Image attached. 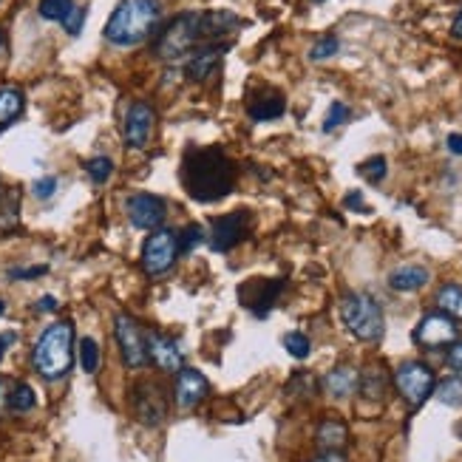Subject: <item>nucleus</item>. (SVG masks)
<instances>
[{"label": "nucleus", "mask_w": 462, "mask_h": 462, "mask_svg": "<svg viewBox=\"0 0 462 462\" xmlns=\"http://www.w3.org/2000/svg\"><path fill=\"white\" fill-rule=\"evenodd\" d=\"M182 184L196 202H219L236 184V165L219 148H190L182 162Z\"/></svg>", "instance_id": "nucleus-1"}, {"label": "nucleus", "mask_w": 462, "mask_h": 462, "mask_svg": "<svg viewBox=\"0 0 462 462\" xmlns=\"http://www.w3.org/2000/svg\"><path fill=\"white\" fill-rule=\"evenodd\" d=\"M159 0H119V6L105 23V40L111 45L142 43L159 23Z\"/></svg>", "instance_id": "nucleus-2"}, {"label": "nucleus", "mask_w": 462, "mask_h": 462, "mask_svg": "<svg viewBox=\"0 0 462 462\" xmlns=\"http://www.w3.org/2000/svg\"><path fill=\"white\" fill-rule=\"evenodd\" d=\"M71 361H74V327L69 320L52 323L35 344L32 363L37 369V375L45 380H60L69 375Z\"/></svg>", "instance_id": "nucleus-3"}, {"label": "nucleus", "mask_w": 462, "mask_h": 462, "mask_svg": "<svg viewBox=\"0 0 462 462\" xmlns=\"http://www.w3.org/2000/svg\"><path fill=\"white\" fill-rule=\"evenodd\" d=\"M202 12H184L162 28L157 40V54L162 60H182L202 43Z\"/></svg>", "instance_id": "nucleus-4"}, {"label": "nucleus", "mask_w": 462, "mask_h": 462, "mask_svg": "<svg viewBox=\"0 0 462 462\" xmlns=\"http://www.w3.org/2000/svg\"><path fill=\"white\" fill-rule=\"evenodd\" d=\"M341 318L346 323V329L358 337V341H380L383 337V312L377 301H372L363 292L355 296H346L341 304Z\"/></svg>", "instance_id": "nucleus-5"}, {"label": "nucleus", "mask_w": 462, "mask_h": 462, "mask_svg": "<svg viewBox=\"0 0 462 462\" xmlns=\"http://www.w3.org/2000/svg\"><path fill=\"white\" fill-rule=\"evenodd\" d=\"M182 255L179 250V233L176 230H157L142 244V270L148 275H162L174 267V261Z\"/></svg>", "instance_id": "nucleus-6"}, {"label": "nucleus", "mask_w": 462, "mask_h": 462, "mask_svg": "<svg viewBox=\"0 0 462 462\" xmlns=\"http://www.w3.org/2000/svg\"><path fill=\"white\" fill-rule=\"evenodd\" d=\"M394 383H397V392L403 394V400L411 409L423 406L426 400L434 394V372L420 361H409L400 366L394 372Z\"/></svg>", "instance_id": "nucleus-7"}, {"label": "nucleus", "mask_w": 462, "mask_h": 462, "mask_svg": "<svg viewBox=\"0 0 462 462\" xmlns=\"http://www.w3.org/2000/svg\"><path fill=\"white\" fill-rule=\"evenodd\" d=\"M114 335H117L119 352H122V358H126L128 369H142L148 363V344H145L140 323H136L131 315H117Z\"/></svg>", "instance_id": "nucleus-8"}, {"label": "nucleus", "mask_w": 462, "mask_h": 462, "mask_svg": "<svg viewBox=\"0 0 462 462\" xmlns=\"http://www.w3.org/2000/svg\"><path fill=\"white\" fill-rule=\"evenodd\" d=\"M457 341V323L445 312H428L414 329V344L423 349H442Z\"/></svg>", "instance_id": "nucleus-9"}, {"label": "nucleus", "mask_w": 462, "mask_h": 462, "mask_svg": "<svg viewBox=\"0 0 462 462\" xmlns=\"http://www.w3.org/2000/svg\"><path fill=\"white\" fill-rule=\"evenodd\" d=\"M250 227V213H227V215H219V219H213V233H210V247L215 253H227L233 250L236 244L244 239Z\"/></svg>", "instance_id": "nucleus-10"}, {"label": "nucleus", "mask_w": 462, "mask_h": 462, "mask_svg": "<svg viewBox=\"0 0 462 462\" xmlns=\"http://www.w3.org/2000/svg\"><path fill=\"white\" fill-rule=\"evenodd\" d=\"M131 403H134V414L145 426H159L167 414V400H165L162 389L153 386V383H140V386H134Z\"/></svg>", "instance_id": "nucleus-11"}, {"label": "nucleus", "mask_w": 462, "mask_h": 462, "mask_svg": "<svg viewBox=\"0 0 462 462\" xmlns=\"http://www.w3.org/2000/svg\"><path fill=\"white\" fill-rule=\"evenodd\" d=\"M281 289H284V281H279V279L275 281L272 279H253L244 287H239V298L244 306H250L258 318H264L272 310L275 298L281 296Z\"/></svg>", "instance_id": "nucleus-12"}, {"label": "nucleus", "mask_w": 462, "mask_h": 462, "mask_svg": "<svg viewBox=\"0 0 462 462\" xmlns=\"http://www.w3.org/2000/svg\"><path fill=\"white\" fill-rule=\"evenodd\" d=\"M126 213H128V219L134 227H140V230H157L162 222H165V202L159 196H150V193H136L128 199V205H126Z\"/></svg>", "instance_id": "nucleus-13"}, {"label": "nucleus", "mask_w": 462, "mask_h": 462, "mask_svg": "<svg viewBox=\"0 0 462 462\" xmlns=\"http://www.w3.org/2000/svg\"><path fill=\"white\" fill-rule=\"evenodd\" d=\"M145 344H148V361L153 366H159L162 372H179V369L184 366V352L179 349V344L171 335L148 332Z\"/></svg>", "instance_id": "nucleus-14"}, {"label": "nucleus", "mask_w": 462, "mask_h": 462, "mask_svg": "<svg viewBox=\"0 0 462 462\" xmlns=\"http://www.w3.org/2000/svg\"><path fill=\"white\" fill-rule=\"evenodd\" d=\"M210 386H207V377L202 372H196V369H188L182 366L176 372V389H174V397L179 409H196L202 406V400L207 397Z\"/></svg>", "instance_id": "nucleus-15"}, {"label": "nucleus", "mask_w": 462, "mask_h": 462, "mask_svg": "<svg viewBox=\"0 0 462 462\" xmlns=\"http://www.w3.org/2000/svg\"><path fill=\"white\" fill-rule=\"evenodd\" d=\"M153 119H157V114H153V108L148 102H134L128 108L122 131H126V142L131 148H145L148 145L150 131H153Z\"/></svg>", "instance_id": "nucleus-16"}, {"label": "nucleus", "mask_w": 462, "mask_h": 462, "mask_svg": "<svg viewBox=\"0 0 462 462\" xmlns=\"http://www.w3.org/2000/svg\"><path fill=\"white\" fill-rule=\"evenodd\" d=\"M227 49V43H210V45H196V49L190 52L188 63H184V74L190 77V80H207V77L215 71V66H219V60Z\"/></svg>", "instance_id": "nucleus-17"}, {"label": "nucleus", "mask_w": 462, "mask_h": 462, "mask_svg": "<svg viewBox=\"0 0 462 462\" xmlns=\"http://www.w3.org/2000/svg\"><path fill=\"white\" fill-rule=\"evenodd\" d=\"M241 26V20L233 12H202V37L205 40H219L227 32H236Z\"/></svg>", "instance_id": "nucleus-18"}, {"label": "nucleus", "mask_w": 462, "mask_h": 462, "mask_svg": "<svg viewBox=\"0 0 462 462\" xmlns=\"http://www.w3.org/2000/svg\"><path fill=\"white\" fill-rule=\"evenodd\" d=\"M323 389H327L335 400H346L352 392L358 389V372L349 366H337L323 377Z\"/></svg>", "instance_id": "nucleus-19"}, {"label": "nucleus", "mask_w": 462, "mask_h": 462, "mask_svg": "<svg viewBox=\"0 0 462 462\" xmlns=\"http://www.w3.org/2000/svg\"><path fill=\"white\" fill-rule=\"evenodd\" d=\"M428 284V270L417 267V264H409V267H400L389 275V287L397 292H417Z\"/></svg>", "instance_id": "nucleus-20"}, {"label": "nucleus", "mask_w": 462, "mask_h": 462, "mask_svg": "<svg viewBox=\"0 0 462 462\" xmlns=\"http://www.w3.org/2000/svg\"><path fill=\"white\" fill-rule=\"evenodd\" d=\"M349 442V428L341 420H323L318 428V445L323 451H344Z\"/></svg>", "instance_id": "nucleus-21"}, {"label": "nucleus", "mask_w": 462, "mask_h": 462, "mask_svg": "<svg viewBox=\"0 0 462 462\" xmlns=\"http://www.w3.org/2000/svg\"><path fill=\"white\" fill-rule=\"evenodd\" d=\"M23 105H26V100H23L20 88H12V85L0 88V131H6L12 122L20 117Z\"/></svg>", "instance_id": "nucleus-22"}, {"label": "nucleus", "mask_w": 462, "mask_h": 462, "mask_svg": "<svg viewBox=\"0 0 462 462\" xmlns=\"http://www.w3.org/2000/svg\"><path fill=\"white\" fill-rule=\"evenodd\" d=\"M284 114V97L281 94H261L250 102V117L255 122H270Z\"/></svg>", "instance_id": "nucleus-23"}, {"label": "nucleus", "mask_w": 462, "mask_h": 462, "mask_svg": "<svg viewBox=\"0 0 462 462\" xmlns=\"http://www.w3.org/2000/svg\"><path fill=\"white\" fill-rule=\"evenodd\" d=\"M437 304H440V310L449 318L462 320V287H457V284L442 287L437 292Z\"/></svg>", "instance_id": "nucleus-24"}, {"label": "nucleus", "mask_w": 462, "mask_h": 462, "mask_svg": "<svg viewBox=\"0 0 462 462\" xmlns=\"http://www.w3.org/2000/svg\"><path fill=\"white\" fill-rule=\"evenodd\" d=\"M358 383H361L363 397H369V400H380L383 392H386V375H383L377 366L366 369L363 377H358Z\"/></svg>", "instance_id": "nucleus-25"}, {"label": "nucleus", "mask_w": 462, "mask_h": 462, "mask_svg": "<svg viewBox=\"0 0 462 462\" xmlns=\"http://www.w3.org/2000/svg\"><path fill=\"white\" fill-rule=\"evenodd\" d=\"M434 394L440 397V403H445V406H462V377L459 375L445 377Z\"/></svg>", "instance_id": "nucleus-26"}, {"label": "nucleus", "mask_w": 462, "mask_h": 462, "mask_svg": "<svg viewBox=\"0 0 462 462\" xmlns=\"http://www.w3.org/2000/svg\"><path fill=\"white\" fill-rule=\"evenodd\" d=\"M37 403L35 397V389L26 386V383H18V386H12V394H9V411H32Z\"/></svg>", "instance_id": "nucleus-27"}, {"label": "nucleus", "mask_w": 462, "mask_h": 462, "mask_svg": "<svg viewBox=\"0 0 462 462\" xmlns=\"http://www.w3.org/2000/svg\"><path fill=\"white\" fill-rule=\"evenodd\" d=\"M74 6H77L74 0H40V18H45V20H60V23H63Z\"/></svg>", "instance_id": "nucleus-28"}, {"label": "nucleus", "mask_w": 462, "mask_h": 462, "mask_svg": "<svg viewBox=\"0 0 462 462\" xmlns=\"http://www.w3.org/2000/svg\"><path fill=\"white\" fill-rule=\"evenodd\" d=\"M80 366L88 375H94L100 369V346L94 337H83L80 341Z\"/></svg>", "instance_id": "nucleus-29"}, {"label": "nucleus", "mask_w": 462, "mask_h": 462, "mask_svg": "<svg viewBox=\"0 0 462 462\" xmlns=\"http://www.w3.org/2000/svg\"><path fill=\"white\" fill-rule=\"evenodd\" d=\"M284 346L287 352L296 361H304V358H310V352H312V344H310V337H306L304 332H289L284 335Z\"/></svg>", "instance_id": "nucleus-30"}, {"label": "nucleus", "mask_w": 462, "mask_h": 462, "mask_svg": "<svg viewBox=\"0 0 462 462\" xmlns=\"http://www.w3.org/2000/svg\"><path fill=\"white\" fill-rule=\"evenodd\" d=\"M85 171H88L91 182L102 184V182L111 179V174H114V162L108 159V157H94V159H88V162H85Z\"/></svg>", "instance_id": "nucleus-31"}, {"label": "nucleus", "mask_w": 462, "mask_h": 462, "mask_svg": "<svg viewBox=\"0 0 462 462\" xmlns=\"http://www.w3.org/2000/svg\"><path fill=\"white\" fill-rule=\"evenodd\" d=\"M205 241V230H202V224H188L179 233V250L182 253H190V250H196L199 244Z\"/></svg>", "instance_id": "nucleus-32"}, {"label": "nucleus", "mask_w": 462, "mask_h": 462, "mask_svg": "<svg viewBox=\"0 0 462 462\" xmlns=\"http://www.w3.org/2000/svg\"><path fill=\"white\" fill-rule=\"evenodd\" d=\"M337 49H341V43H337V37L327 35V37H320L312 49H310V57L312 60H329L332 54H337Z\"/></svg>", "instance_id": "nucleus-33"}, {"label": "nucleus", "mask_w": 462, "mask_h": 462, "mask_svg": "<svg viewBox=\"0 0 462 462\" xmlns=\"http://www.w3.org/2000/svg\"><path fill=\"white\" fill-rule=\"evenodd\" d=\"M386 159L383 157H372V159H366L363 165H361V174H363V179H369V182H380L383 176H386Z\"/></svg>", "instance_id": "nucleus-34"}, {"label": "nucleus", "mask_w": 462, "mask_h": 462, "mask_svg": "<svg viewBox=\"0 0 462 462\" xmlns=\"http://www.w3.org/2000/svg\"><path fill=\"white\" fill-rule=\"evenodd\" d=\"M349 119V108L344 102H332L329 105V114H327V122H323V131H335L337 126H344V122Z\"/></svg>", "instance_id": "nucleus-35"}, {"label": "nucleus", "mask_w": 462, "mask_h": 462, "mask_svg": "<svg viewBox=\"0 0 462 462\" xmlns=\"http://www.w3.org/2000/svg\"><path fill=\"white\" fill-rule=\"evenodd\" d=\"M63 26H66V32H69L71 37L80 35L83 26H85V9H83V6H74V9L69 12V18L63 20Z\"/></svg>", "instance_id": "nucleus-36"}, {"label": "nucleus", "mask_w": 462, "mask_h": 462, "mask_svg": "<svg viewBox=\"0 0 462 462\" xmlns=\"http://www.w3.org/2000/svg\"><path fill=\"white\" fill-rule=\"evenodd\" d=\"M54 190H57V179H54V176H43V179H37V182L32 184V193H35L37 199H52Z\"/></svg>", "instance_id": "nucleus-37"}, {"label": "nucleus", "mask_w": 462, "mask_h": 462, "mask_svg": "<svg viewBox=\"0 0 462 462\" xmlns=\"http://www.w3.org/2000/svg\"><path fill=\"white\" fill-rule=\"evenodd\" d=\"M49 267H28V270H20V267H14L9 270V279L14 281H28V279H37V275H43Z\"/></svg>", "instance_id": "nucleus-38"}, {"label": "nucleus", "mask_w": 462, "mask_h": 462, "mask_svg": "<svg viewBox=\"0 0 462 462\" xmlns=\"http://www.w3.org/2000/svg\"><path fill=\"white\" fill-rule=\"evenodd\" d=\"M445 361H449V366L454 369L457 375H462V341H454L449 355H445Z\"/></svg>", "instance_id": "nucleus-39"}, {"label": "nucleus", "mask_w": 462, "mask_h": 462, "mask_svg": "<svg viewBox=\"0 0 462 462\" xmlns=\"http://www.w3.org/2000/svg\"><path fill=\"white\" fill-rule=\"evenodd\" d=\"M9 394H12V383L9 380H0V414L9 411Z\"/></svg>", "instance_id": "nucleus-40"}, {"label": "nucleus", "mask_w": 462, "mask_h": 462, "mask_svg": "<svg viewBox=\"0 0 462 462\" xmlns=\"http://www.w3.org/2000/svg\"><path fill=\"white\" fill-rule=\"evenodd\" d=\"M37 310H40V312H54V310H57V298H54V296H43L40 304H37Z\"/></svg>", "instance_id": "nucleus-41"}, {"label": "nucleus", "mask_w": 462, "mask_h": 462, "mask_svg": "<svg viewBox=\"0 0 462 462\" xmlns=\"http://www.w3.org/2000/svg\"><path fill=\"white\" fill-rule=\"evenodd\" d=\"M312 462H346L344 459V454L341 451H323L318 459H312Z\"/></svg>", "instance_id": "nucleus-42"}, {"label": "nucleus", "mask_w": 462, "mask_h": 462, "mask_svg": "<svg viewBox=\"0 0 462 462\" xmlns=\"http://www.w3.org/2000/svg\"><path fill=\"white\" fill-rule=\"evenodd\" d=\"M449 150L457 153V157H462V134H451L449 136Z\"/></svg>", "instance_id": "nucleus-43"}, {"label": "nucleus", "mask_w": 462, "mask_h": 462, "mask_svg": "<svg viewBox=\"0 0 462 462\" xmlns=\"http://www.w3.org/2000/svg\"><path fill=\"white\" fill-rule=\"evenodd\" d=\"M346 205H349V207H358V210H366L361 193H349V196H346Z\"/></svg>", "instance_id": "nucleus-44"}, {"label": "nucleus", "mask_w": 462, "mask_h": 462, "mask_svg": "<svg viewBox=\"0 0 462 462\" xmlns=\"http://www.w3.org/2000/svg\"><path fill=\"white\" fill-rule=\"evenodd\" d=\"M451 32H454V37H462V12L457 14V20H454V28H451Z\"/></svg>", "instance_id": "nucleus-45"}, {"label": "nucleus", "mask_w": 462, "mask_h": 462, "mask_svg": "<svg viewBox=\"0 0 462 462\" xmlns=\"http://www.w3.org/2000/svg\"><path fill=\"white\" fill-rule=\"evenodd\" d=\"M4 352H6V337H0V361H4Z\"/></svg>", "instance_id": "nucleus-46"}, {"label": "nucleus", "mask_w": 462, "mask_h": 462, "mask_svg": "<svg viewBox=\"0 0 462 462\" xmlns=\"http://www.w3.org/2000/svg\"><path fill=\"white\" fill-rule=\"evenodd\" d=\"M4 310H6V304H4V301H0V315H4Z\"/></svg>", "instance_id": "nucleus-47"}, {"label": "nucleus", "mask_w": 462, "mask_h": 462, "mask_svg": "<svg viewBox=\"0 0 462 462\" xmlns=\"http://www.w3.org/2000/svg\"><path fill=\"white\" fill-rule=\"evenodd\" d=\"M0 45H4V32H0Z\"/></svg>", "instance_id": "nucleus-48"}, {"label": "nucleus", "mask_w": 462, "mask_h": 462, "mask_svg": "<svg viewBox=\"0 0 462 462\" xmlns=\"http://www.w3.org/2000/svg\"><path fill=\"white\" fill-rule=\"evenodd\" d=\"M312 4H323V0H312Z\"/></svg>", "instance_id": "nucleus-49"}]
</instances>
